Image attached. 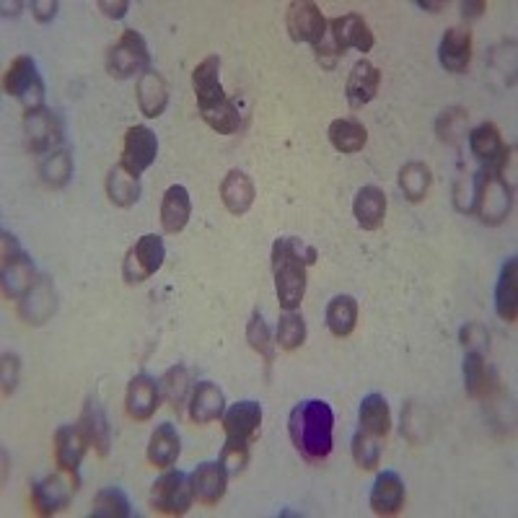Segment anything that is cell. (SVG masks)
Instances as JSON below:
<instances>
[{
    "instance_id": "6da1fadb",
    "label": "cell",
    "mask_w": 518,
    "mask_h": 518,
    "mask_svg": "<svg viewBox=\"0 0 518 518\" xmlns=\"http://www.w3.org/2000/svg\"><path fill=\"white\" fill-rule=\"evenodd\" d=\"M288 433L296 451L309 464L324 462L335 446V412L324 399H306L293 407L288 417Z\"/></svg>"
},
{
    "instance_id": "7a4b0ae2",
    "label": "cell",
    "mask_w": 518,
    "mask_h": 518,
    "mask_svg": "<svg viewBox=\"0 0 518 518\" xmlns=\"http://www.w3.org/2000/svg\"><path fill=\"white\" fill-rule=\"evenodd\" d=\"M316 262V249L306 241L285 236L272 247L275 293L283 311H296L306 296V267Z\"/></svg>"
},
{
    "instance_id": "3957f363",
    "label": "cell",
    "mask_w": 518,
    "mask_h": 518,
    "mask_svg": "<svg viewBox=\"0 0 518 518\" xmlns=\"http://www.w3.org/2000/svg\"><path fill=\"white\" fill-rule=\"evenodd\" d=\"M262 428V407L259 402L244 399L236 402L231 410L223 415V430H226V446L221 451V462L228 474L244 472L249 464V451L257 441V433Z\"/></svg>"
},
{
    "instance_id": "277c9868",
    "label": "cell",
    "mask_w": 518,
    "mask_h": 518,
    "mask_svg": "<svg viewBox=\"0 0 518 518\" xmlns=\"http://www.w3.org/2000/svg\"><path fill=\"white\" fill-rule=\"evenodd\" d=\"M0 278H3V293L6 298L21 301L26 293L39 283V275L34 270V262L29 254L19 247V241L11 234H3V265H0Z\"/></svg>"
},
{
    "instance_id": "5b68a950",
    "label": "cell",
    "mask_w": 518,
    "mask_h": 518,
    "mask_svg": "<svg viewBox=\"0 0 518 518\" xmlns=\"http://www.w3.org/2000/svg\"><path fill=\"white\" fill-rule=\"evenodd\" d=\"M151 68V52H148L146 39L140 37L135 29H125L117 45L107 52V70L112 78H138Z\"/></svg>"
},
{
    "instance_id": "8992f818",
    "label": "cell",
    "mask_w": 518,
    "mask_h": 518,
    "mask_svg": "<svg viewBox=\"0 0 518 518\" xmlns=\"http://www.w3.org/2000/svg\"><path fill=\"white\" fill-rule=\"evenodd\" d=\"M3 86H6L8 96L21 99L26 112L45 107V81H42V76L37 73V63H34L32 57H16V60L8 65Z\"/></svg>"
},
{
    "instance_id": "52a82bcc",
    "label": "cell",
    "mask_w": 518,
    "mask_h": 518,
    "mask_svg": "<svg viewBox=\"0 0 518 518\" xmlns=\"http://www.w3.org/2000/svg\"><path fill=\"white\" fill-rule=\"evenodd\" d=\"M469 151L472 156L485 164V174H498L506 179V166L511 164L513 148H508L500 138V130L493 122H482L469 133Z\"/></svg>"
},
{
    "instance_id": "ba28073f",
    "label": "cell",
    "mask_w": 518,
    "mask_h": 518,
    "mask_svg": "<svg viewBox=\"0 0 518 518\" xmlns=\"http://www.w3.org/2000/svg\"><path fill=\"white\" fill-rule=\"evenodd\" d=\"M192 485L184 472L166 469L151 490V506L164 516H184L192 508Z\"/></svg>"
},
{
    "instance_id": "9c48e42d",
    "label": "cell",
    "mask_w": 518,
    "mask_h": 518,
    "mask_svg": "<svg viewBox=\"0 0 518 518\" xmlns=\"http://www.w3.org/2000/svg\"><path fill=\"white\" fill-rule=\"evenodd\" d=\"M513 208V187L498 174H485L482 171L480 190H477V205L474 213L490 226H498L508 218Z\"/></svg>"
},
{
    "instance_id": "30bf717a",
    "label": "cell",
    "mask_w": 518,
    "mask_h": 518,
    "mask_svg": "<svg viewBox=\"0 0 518 518\" xmlns=\"http://www.w3.org/2000/svg\"><path fill=\"white\" fill-rule=\"evenodd\" d=\"M78 490V482L68 472L47 474L32 485V508L37 516H55L63 508H68L70 498Z\"/></svg>"
},
{
    "instance_id": "8fae6325",
    "label": "cell",
    "mask_w": 518,
    "mask_h": 518,
    "mask_svg": "<svg viewBox=\"0 0 518 518\" xmlns=\"http://www.w3.org/2000/svg\"><path fill=\"white\" fill-rule=\"evenodd\" d=\"M164 257H166V247H164V239L156 234H146L140 236L138 244H135L125 257V265H122V275L130 285L135 283H143L148 280L151 275H156L164 265Z\"/></svg>"
},
{
    "instance_id": "7c38bea8",
    "label": "cell",
    "mask_w": 518,
    "mask_h": 518,
    "mask_svg": "<svg viewBox=\"0 0 518 518\" xmlns=\"http://www.w3.org/2000/svg\"><path fill=\"white\" fill-rule=\"evenodd\" d=\"M285 26H288V34H291L293 42H306L311 47L319 45L329 32V21L324 19L319 6L309 3V0H296V3L288 6Z\"/></svg>"
},
{
    "instance_id": "4fadbf2b",
    "label": "cell",
    "mask_w": 518,
    "mask_h": 518,
    "mask_svg": "<svg viewBox=\"0 0 518 518\" xmlns=\"http://www.w3.org/2000/svg\"><path fill=\"white\" fill-rule=\"evenodd\" d=\"M158 156V138L151 127L135 125L127 130L125 146H122L120 166L130 171L133 177H140L143 171L151 169Z\"/></svg>"
},
{
    "instance_id": "5bb4252c",
    "label": "cell",
    "mask_w": 518,
    "mask_h": 518,
    "mask_svg": "<svg viewBox=\"0 0 518 518\" xmlns=\"http://www.w3.org/2000/svg\"><path fill=\"white\" fill-rule=\"evenodd\" d=\"M24 127L26 138H29V151H32L34 156H47V153L55 151L57 143L63 140L60 117H57L55 112H50L47 107L26 112Z\"/></svg>"
},
{
    "instance_id": "9a60e30c",
    "label": "cell",
    "mask_w": 518,
    "mask_h": 518,
    "mask_svg": "<svg viewBox=\"0 0 518 518\" xmlns=\"http://www.w3.org/2000/svg\"><path fill=\"white\" fill-rule=\"evenodd\" d=\"M329 37L340 50V55H345V50H358L366 55V52L373 50V42H376L373 32L358 13H345V16L329 21Z\"/></svg>"
},
{
    "instance_id": "2e32d148",
    "label": "cell",
    "mask_w": 518,
    "mask_h": 518,
    "mask_svg": "<svg viewBox=\"0 0 518 518\" xmlns=\"http://www.w3.org/2000/svg\"><path fill=\"white\" fill-rule=\"evenodd\" d=\"M231 474L226 472L223 462H203L195 472L190 474L192 495H195L197 503H205V506H215L221 503L223 495H226V482Z\"/></svg>"
},
{
    "instance_id": "e0dca14e",
    "label": "cell",
    "mask_w": 518,
    "mask_h": 518,
    "mask_svg": "<svg viewBox=\"0 0 518 518\" xmlns=\"http://www.w3.org/2000/svg\"><path fill=\"white\" fill-rule=\"evenodd\" d=\"M192 86H195L197 107L200 109H208L213 104H221L223 99H228L221 83V57H205L203 63L192 70Z\"/></svg>"
},
{
    "instance_id": "ac0fdd59",
    "label": "cell",
    "mask_w": 518,
    "mask_h": 518,
    "mask_svg": "<svg viewBox=\"0 0 518 518\" xmlns=\"http://www.w3.org/2000/svg\"><path fill=\"white\" fill-rule=\"evenodd\" d=\"M158 402H161V386L156 384V379L146 376V373H140L130 381L127 386V397H125V407H127V415L138 420V423H146L156 415L158 410Z\"/></svg>"
},
{
    "instance_id": "d6986e66",
    "label": "cell",
    "mask_w": 518,
    "mask_h": 518,
    "mask_svg": "<svg viewBox=\"0 0 518 518\" xmlns=\"http://www.w3.org/2000/svg\"><path fill=\"white\" fill-rule=\"evenodd\" d=\"M89 449V443L83 438L78 425H63L55 430V462L57 467L68 472L78 482V467L83 462V454Z\"/></svg>"
},
{
    "instance_id": "ffe728a7",
    "label": "cell",
    "mask_w": 518,
    "mask_h": 518,
    "mask_svg": "<svg viewBox=\"0 0 518 518\" xmlns=\"http://www.w3.org/2000/svg\"><path fill=\"white\" fill-rule=\"evenodd\" d=\"M405 508V482L397 472H381L373 482L371 511L376 516H397Z\"/></svg>"
},
{
    "instance_id": "44dd1931",
    "label": "cell",
    "mask_w": 518,
    "mask_h": 518,
    "mask_svg": "<svg viewBox=\"0 0 518 518\" xmlns=\"http://www.w3.org/2000/svg\"><path fill=\"white\" fill-rule=\"evenodd\" d=\"M381 86V73L379 68L368 60H358L353 65L348 76V86H345V94H348V102L353 109H361L366 104H371L379 94Z\"/></svg>"
},
{
    "instance_id": "7402d4cb",
    "label": "cell",
    "mask_w": 518,
    "mask_h": 518,
    "mask_svg": "<svg viewBox=\"0 0 518 518\" xmlns=\"http://www.w3.org/2000/svg\"><path fill=\"white\" fill-rule=\"evenodd\" d=\"M57 309V296L55 285L50 278H39V283L34 285L32 291L26 293L19 301V314L26 324H45Z\"/></svg>"
},
{
    "instance_id": "603a6c76",
    "label": "cell",
    "mask_w": 518,
    "mask_h": 518,
    "mask_svg": "<svg viewBox=\"0 0 518 518\" xmlns=\"http://www.w3.org/2000/svg\"><path fill=\"white\" fill-rule=\"evenodd\" d=\"M438 57H441V65L449 73H464L472 63V32L459 29V26L449 29L441 39Z\"/></svg>"
},
{
    "instance_id": "cb8c5ba5",
    "label": "cell",
    "mask_w": 518,
    "mask_h": 518,
    "mask_svg": "<svg viewBox=\"0 0 518 518\" xmlns=\"http://www.w3.org/2000/svg\"><path fill=\"white\" fill-rule=\"evenodd\" d=\"M78 428H81L83 438H86V443H89L96 454H109V446H112V428H109V420L107 415H104V410L96 405L94 399H89V402L83 405Z\"/></svg>"
},
{
    "instance_id": "d4e9b609",
    "label": "cell",
    "mask_w": 518,
    "mask_h": 518,
    "mask_svg": "<svg viewBox=\"0 0 518 518\" xmlns=\"http://www.w3.org/2000/svg\"><path fill=\"white\" fill-rule=\"evenodd\" d=\"M226 410V397H223L221 386L213 384V381H200V384L192 389L190 397V417L192 423L208 425L213 420L223 415Z\"/></svg>"
},
{
    "instance_id": "484cf974",
    "label": "cell",
    "mask_w": 518,
    "mask_h": 518,
    "mask_svg": "<svg viewBox=\"0 0 518 518\" xmlns=\"http://www.w3.org/2000/svg\"><path fill=\"white\" fill-rule=\"evenodd\" d=\"M355 221L363 231H379L386 218V195L376 184H366L358 190L353 203Z\"/></svg>"
},
{
    "instance_id": "4316f807",
    "label": "cell",
    "mask_w": 518,
    "mask_h": 518,
    "mask_svg": "<svg viewBox=\"0 0 518 518\" xmlns=\"http://www.w3.org/2000/svg\"><path fill=\"white\" fill-rule=\"evenodd\" d=\"M169 104V86H166V78L158 73V70L148 68L143 76L138 78V107L140 112L146 114L148 120H156L161 117Z\"/></svg>"
},
{
    "instance_id": "83f0119b",
    "label": "cell",
    "mask_w": 518,
    "mask_h": 518,
    "mask_svg": "<svg viewBox=\"0 0 518 518\" xmlns=\"http://www.w3.org/2000/svg\"><path fill=\"white\" fill-rule=\"evenodd\" d=\"M192 215V200L187 187L182 184H171L164 192V203H161V226L166 234H179L184 226L190 223Z\"/></svg>"
},
{
    "instance_id": "f1b7e54d",
    "label": "cell",
    "mask_w": 518,
    "mask_h": 518,
    "mask_svg": "<svg viewBox=\"0 0 518 518\" xmlns=\"http://www.w3.org/2000/svg\"><path fill=\"white\" fill-rule=\"evenodd\" d=\"M221 200L231 215L249 213L254 203V184L252 179L239 169H231L221 182Z\"/></svg>"
},
{
    "instance_id": "f546056e",
    "label": "cell",
    "mask_w": 518,
    "mask_h": 518,
    "mask_svg": "<svg viewBox=\"0 0 518 518\" xmlns=\"http://www.w3.org/2000/svg\"><path fill=\"white\" fill-rule=\"evenodd\" d=\"M179 454H182V441H179L177 428L169 423L158 425L148 443V462L158 469H171L177 464Z\"/></svg>"
},
{
    "instance_id": "4dcf8cb0",
    "label": "cell",
    "mask_w": 518,
    "mask_h": 518,
    "mask_svg": "<svg viewBox=\"0 0 518 518\" xmlns=\"http://www.w3.org/2000/svg\"><path fill=\"white\" fill-rule=\"evenodd\" d=\"M516 272H518V262L516 257H511L500 270L498 285H495V311L503 322L513 324L516 322L518 314V301H516Z\"/></svg>"
},
{
    "instance_id": "1f68e13d",
    "label": "cell",
    "mask_w": 518,
    "mask_h": 518,
    "mask_svg": "<svg viewBox=\"0 0 518 518\" xmlns=\"http://www.w3.org/2000/svg\"><path fill=\"white\" fill-rule=\"evenodd\" d=\"M464 386H467L469 397L474 399L493 397L495 376L490 373L480 353H467V358H464Z\"/></svg>"
},
{
    "instance_id": "d6a6232c",
    "label": "cell",
    "mask_w": 518,
    "mask_h": 518,
    "mask_svg": "<svg viewBox=\"0 0 518 518\" xmlns=\"http://www.w3.org/2000/svg\"><path fill=\"white\" fill-rule=\"evenodd\" d=\"M358 420H361V430L371 433L376 438L389 436V428H392V412L381 394H368L361 402V412H358Z\"/></svg>"
},
{
    "instance_id": "836d02e7",
    "label": "cell",
    "mask_w": 518,
    "mask_h": 518,
    "mask_svg": "<svg viewBox=\"0 0 518 518\" xmlns=\"http://www.w3.org/2000/svg\"><path fill=\"white\" fill-rule=\"evenodd\" d=\"M39 177L52 190L65 187L70 182V177H73V156H70L68 148H55L47 156H42V161H39Z\"/></svg>"
},
{
    "instance_id": "e575fe53",
    "label": "cell",
    "mask_w": 518,
    "mask_h": 518,
    "mask_svg": "<svg viewBox=\"0 0 518 518\" xmlns=\"http://www.w3.org/2000/svg\"><path fill=\"white\" fill-rule=\"evenodd\" d=\"M107 195L117 208H133L140 200V177H133L117 164L107 177Z\"/></svg>"
},
{
    "instance_id": "d590c367",
    "label": "cell",
    "mask_w": 518,
    "mask_h": 518,
    "mask_svg": "<svg viewBox=\"0 0 518 518\" xmlns=\"http://www.w3.org/2000/svg\"><path fill=\"white\" fill-rule=\"evenodd\" d=\"M358 324V301L353 296H335L327 306V327L335 337L353 335Z\"/></svg>"
},
{
    "instance_id": "8d00e7d4",
    "label": "cell",
    "mask_w": 518,
    "mask_h": 518,
    "mask_svg": "<svg viewBox=\"0 0 518 518\" xmlns=\"http://www.w3.org/2000/svg\"><path fill=\"white\" fill-rule=\"evenodd\" d=\"M329 143L340 153H358L368 143V130L358 120H335L329 125Z\"/></svg>"
},
{
    "instance_id": "74e56055",
    "label": "cell",
    "mask_w": 518,
    "mask_h": 518,
    "mask_svg": "<svg viewBox=\"0 0 518 518\" xmlns=\"http://www.w3.org/2000/svg\"><path fill=\"white\" fill-rule=\"evenodd\" d=\"M430 182H433V174L420 161H410L399 169V190L405 192L410 203H423L430 190Z\"/></svg>"
},
{
    "instance_id": "f35d334b",
    "label": "cell",
    "mask_w": 518,
    "mask_h": 518,
    "mask_svg": "<svg viewBox=\"0 0 518 518\" xmlns=\"http://www.w3.org/2000/svg\"><path fill=\"white\" fill-rule=\"evenodd\" d=\"M133 516V506L127 495L120 487H104L99 490L91 506V518H130Z\"/></svg>"
},
{
    "instance_id": "ab89813d",
    "label": "cell",
    "mask_w": 518,
    "mask_h": 518,
    "mask_svg": "<svg viewBox=\"0 0 518 518\" xmlns=\"http://www.w3.org/2000/svg\"><path fill=\"white\" fill-rule=\"evenodd\" d=\"M190 384V371L184 366L169 368V371L164 373V379L158 381V386H161V397H164L174 410H179V407L184 405V399L190 394Z\"/></svg>"
},
{
    "instance_id": "60d3db41",
    "label": "cell",
    "mask_w": 518,
    "mask_h": 518,
    "mask_svg": "<svg viewBox=\"0 0 518 518\" xmlns=\"http://www.w3.org/2000/svg\"><path fill=\"white\" fill-rule=\"evenodd\" d=\"M306 342V322L298 311H285L278 322V342L283 350H298Z\"/></svg>"
},
{
    "instance_id": "b9f144b4",
    "label": "cell",
    "mask_w": 518,
    "mask_h": 518,
    "mask_svg": "<svg viewBox=\"0 0 518 518\" xmlns=\"http://www.w3.org/2000/svg\"><path fill=\"white\" fill-rule=\"evenodd\" d=\"M381 438L371 436L366 430H358L353 438V459L361 469H376L381 462Z\"/></svg>"
},
{
    "instance_id": "7bdbcfd3",
    "label": "cell",
    "mask_w": 518,
    "mask_h": 518,
    "mask_svg": "<svg viewBox=\"0 0 518 518\" xmlns=\"http://www.w3.org/2000/svg\"><path fill=\"white\" fill-rule=\"evenodd\" d=\"M247 342H249V348H252L254 353H259L262 358H265L267 366L275 361V342H272L270 329H267L262 314L252 316V322H249V327H247Z\"/></svg>"
},
{
    "instance_id": "ee69618b",
    "label": "cell",
    "mask_w": 518,
    "mask_h": 518,
    "mask_svg": "<svg viewBox=\"0 0 518 518\" xmlns=\"http://www.w3.org/2000/svg\"><path fill=\"white\" fill-rule=\"evenodd\" d=\"M482 171H474L469 177L459 179L456 184V208L462 213H474V205H477V190H480Z\"/></svg>"
},
{
    "instance_id": "f6af8a7d",
    "label": "cell",
    "mask_w": 518,
    "mask_h": 518,
    "mask_svg": "<svg viewBox=\"0 0 518 518\" xmlns=\"http://www.w3.org/2000/svg\"><path fill=\"white\" fill-rule=\"evenodd\" d=\"M462 342L467 353H485L490 348V335H487V329L480 327V324H467L462 329Z\"/></svg>"
},
{
    "instance_id": "bcb514c9",
    "label": "cell",
    "mask_w": 518,
    "mask_h": 518,
    "mask_svg": "<svg viewBox=\"0 0 518 518\" xmlns=\"http://www.w3.org/2000/svg\"><path fill=\"white\" fill-rule=\"evenodd\" d=\"M464 122H467L464 112H443L441 120H438V133L443 140H456L464 133Z\"/></svg>"
},
{
    "instance_id": "7dc6e473",
    "label": "cell",
    "mask_w": 518,
    "mask_h": 518,
    "mask_svg": "<svg viewBox=\"0 0 518 518\" xmlns=\"http://www.w3.org/2000/svg\"><path fill=\"white\" fill-rule=\"evenodd\" d=\"M314 52H316V63L322 65V68H327V70L335 68L337 60L342 57L340 50L335 47V42H332V37H329V32H327V37L319 42V45H314Z\"/></svg>"
},
{
    "instance_id": "c3c4849f",
    "label": "cell",
    "mask_w": 518,
    "mask_h": 518,
    "mask_svg": "<svg viewBox=\"0 0 518 518\" xmlns=\"http://www.w3.org/2000/svg\"><path fill=\"white\" fill-rule=\"evenodd\" d=\"M16 379H19V358L11 353L3 355V376H0V384H3V394H13L16 389Z\"/></svg>"
},
{
    "instance_id": "681fc988",
    "label": "cell",
    "mask_w": 518,
    "mask_h": 518,
    "mask_svg": "<svg viewBox=\"0 0 518 518\" xmlns=\"http://www.w3.org/2000/svg\"><path fill=\"white\" fill-rule=\"evenodd\" d=\"M57 8L60 6H57L55 0H34L32 3V13L39 24H50V21L57 16Z\"/></svg>"
},
{
    "instance_id": "f907efd6",
    "label": "cell",
    "mask_w": 518,
    "mask_h": 518,
    "mask_svg": "<svg viewBox=\"0 0 518 518\" xmlns=\"http://www.w3.org/2000/svg\"><path fill=\"white\" fill-rule=\"evenodd\" d=\"M127 8H130L127 0H120V3H107V0H102V3H99V11H102L104 16H109V19H122L127 13Z\"/></svg>"
},
{
    "instance_id": "816d5d0a",
    "label": "cell",
    "mask_w": 518,
    "mask_h": 518,
    "mask_svg": "<svg viewBox=\"0 0 518 518\" xmlns=\"http://www.w3.org/2000/svg\"><path fill=\"white\" fill-rule=\"evenodd\" d=\"M485 3H462V13H464V19H477V16H482V11H485Z\"/></svg>"
},
{
    "instance_id": "f5cc1de1",
    "label": "cell",
    "mask_w": 518,
    "mask_h": 518,
    "mask_svg": "<svg viewBox=\"0 0 518 518\" xmlns=\"http://www.w3.org/2000/svg\"><path fill=\"white\" fill-rule=\"evenodd\" d=\"M417 6H420V8H433V11H438V8H443V3H428V0H420Z\"/></svg>"
}]
</instances>
